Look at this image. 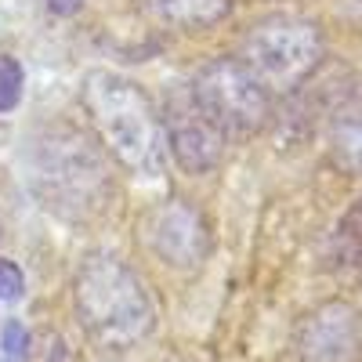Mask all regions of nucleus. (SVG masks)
I'll list each match as a JSON object with an SVG mask.
<instances>
[{
	"label": "nucleus",
	"mask_w": 362,
	"mask_h": 362,
	"mask_svg": "<svg viewBox=\"0 0 362 362\" xmlns=\"http://www.w3.org/2000/svg\"><path fill=\"white\" fill-rule=\"evenodd\" d=\"M83 109L105 153L134 177H160L167 170L163 116L127 76L95 69L83 80Z\"/></svg>",
	"instance_id": "obj_1"
},
{
	"label": "nucleus",
	"mask_w": 362,
	"mask_h": 362,
	"mask_svg": "<svg viewBox=\"0 0 362 362\" xmlns=\"http://www.w3.org/2000/svg\"><path fill=\"white\" fill-rule=\"evenodd\" d=\"M83 334L102 348H134L156 326V305L138 272L116 254H87L73 279Z\"/></svg>",
	"instance_id": "obj_2"
},
{
	"label": "nucleus",
	"mask_w": 362,
	"mask_h": 362,
	"mask_svg": "<svg viewBox=\"0 0 362 362\" xmlns=\"http://www.w3.org/2000/svg\"><path fill=\"white\" fill-rule=\"evenodd\" d=\"M29 181H33V192L66 218L95 214L98 206L109 203L112 192L109 170L95 141L69 124L51 127L37 138Z\"/></svg>",
	"instance_id": "obj_3"
},
{
	"label": "nucleus",
	"mask_w": 362,
	"mask_h": 362,
	"mask_svg": "<svg viewBox=\"0 0 362 362\" xmlns=\"http://www.w3.org/2000/svg\"><path fill=\"white\" fill-rule=\"evenodd\" d=\"M322 51V29L312 18L268 15L243 33L235 58L268 90H293L319 69Z\"/></svg>",
	"instance_id": "obj_4"
},
{
	"label": "nucleus",
	"mask_w": 362,
	"mask_h": 362,
	"mask_svg": "<svg viewBox=\"0 0 362 362\" xmlns=\"http://www.w3.org/2000/svg\"><path fill=\"white\" fill-rule=\"evenodd\" d=\"M192 98L214 124L232 134H254L264 127L272 112L268 87L239 62V58H214L192 76Z\"/></svg>",
	"instance_id": "obj_5"
},
{
	"label": "nucleus",
	"mask_w": 362,
	"mask_h": 362,
	"mask_svg": "<svg viewBox=\"0 0 362 362\" xmlns=\"http://www.w3.org/2000/svg\"><path fill=\"white\" fill-rule=\"evenodd\" d=\"M163 134H167V156H174V163L185 174H210L225 160L228 134L199 109L189 83H174L167 90Z\"/></svg>",
	"instance_id": "obj_6"
},
{
	"label": "nucleus",
	"mask_w": 362,
	"mask_h": 362,
	"mask_svg": "<svg viewBox=\"0 0 362 362\" xmlns=\"http://www.w3.org/2000/svg\"><path fill=\"white\" fill-rule=\"evenodd\" d=\"M300 362H358L362 358V315L348 300H326L297 326Z\"/></svg>",
	"instance_id": "obj_7"
},
{
	"label": "nucleus",
	"mask_w": 362,
	"mask_h": 362,
	"mask_svg": "<svg viewBox=\"0 0 362 362\" xmlns=\"http://www.w3.org/2000/svg\"><path fill=\"white\" fill-rule=\"evenodd\" d=\"M145 243L170 268H196L206 257L210 235L203 214L185 199H167L145 218Z\"/></svg>",
	"instance_id": "obj_8"
},
{
	"label": "nucleus",
	"mask_w": 362,
	"mask_h": 362,
	"mask_svg": "<svg viewBox=\"0 0 362 362\" xmlns=\"http://www.w3.org/2000/svg\"><path fill=\"white\" fill-rule=\"evenodd\" d=\"M134 4L148 22L163 29H210L232 11V0H134Z\"/></svg>",
	"instance_id": "obj_9"
},
{
	"label": "nucleus",
	"mask_w": 362,
	"mask_h": 362,
	"mask_svg": "<svg viewBox=\"0 0 362 362\" xmlns=\"http://www.w3.org/2000/svg\"><path fill=\"white\" fill-rule=\"evenodd\" d=\"M329 153L344 170H362V90L351 95L334 109L329 119Z\"/></svg>",
	"instance_id": "obj_10"
},
{
	"label": "nucleus",
	"mask_w": 362,
	"mask_h": 362,
	"mask_svg": "<svg viewBox=\"0 0 362 362\" xmlns=\"http://www.w3.org/2000/svg\"><path fill=\"white\" fill-rule=\"evenodd\" d=\"M329 261L337 272H362V196L344 210L329 239Z\"/></svg>",
	"instance_id": "obj_11"
},
{
	"label": "nucleus",
	"mask_w": 362,
	"mask_h": 362,
	"mask_svg": "<svg viewBox=\"0 0 362 362\" xmlns=\"http://www.w3.org/2000/svg\"><path fill=\"white\" fill-rule=\"evenodd\" d=\"M22 66H18V58L11 54H0V112H11L18 102H22Z\"/></svg>",
	"instance_id": "obj_12"
},
{
	"label": "nucleus",
	"mask_w": 362,
	"mask_h": 362,
	"mask_svg": "<svg viewBox=\"0 0 362 362\" xmlns=\"http://www.w3.org/2000/svg\"><path fill=\"white\" fill-rule=\"evenodd\" d=\"M29 358V329L18 319L0 326V362H25Z\"/></svg>",
	"instance_id": "obj_13"
},
{
	"label": "nucleus",
	"mask_w": 362,
	"mask_h": 362,
	"mask_svg": "<svg viewBox=\"0 0 362 362\" xmlns=\"http://www.w3.org/2000/svg\"><path fill=\"white\" fill-rule=\"evenodd\" d=\"M25 293V276L15 261H0V300H18Z\"/></svg>",
	"instance_id": "obj_14"
},
{
	"label": "nucleus",
	"mask_w": 362,
	"mask_h": 362,
	"mask_svg": "<svg viewBox=\"0 0 362 362\" xmlns=\"http://www.w3.org/2000/svg\"><path fill=\"white\" fill-rule=\"evenodd\" d=\"M47 8H51L54 15L66 18V15H76V11L83 8V0H47Z\"/></svg>",
	"instance_id": "obj_15"
},
{
	"label": "nucleus",
	"mask_w": 362,
	"mask_h": 362,
	"mask_svg": "<svg viewBox=\"0 0 362 362\" xmlns=\"http://www.w3.org/2000/svg\"><path fill=\"white\" fill-rule=\"evenodd\" d=\"M341 15L351 22H362V0H341Z\"/></svg>",
	"instance_id": "obj_16"
}]
</instances>
